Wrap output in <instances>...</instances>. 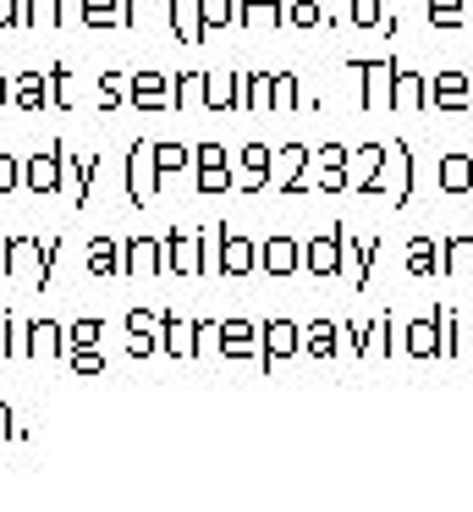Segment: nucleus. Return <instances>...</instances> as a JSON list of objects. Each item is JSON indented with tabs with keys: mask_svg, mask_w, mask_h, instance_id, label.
I'll return each mask as SVG.
<instances>
[]
</instances>
